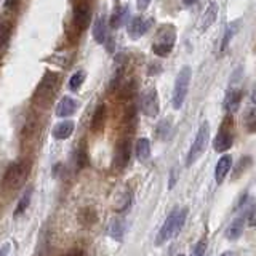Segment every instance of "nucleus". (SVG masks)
I'll list each match as a JSON object with an SVG mask.
<instances>
[{
  "label": "nucleus",
  "mask_w": 256,
  "mask_h": 256,
  "mask_svg": "<svg viewBox=\"0 0 256 256\" xmlns=\"http://www.w3.org/2000/svg\"><path fill=\"white\" fill-rule=\"evenodd\" d=\"M60 77L56 72H46L44 78L40 80L38 86L36 88L34 96H32V104L37 109H48L54 100V94L58 92Z\"/></svg>",
  "instance_id": "obj_1"
},
{
  "label": "nucleus",
  "mask_w": 256,
  "mask_h": 256,
  "mask_svg": "<svg viewBox=\"0 0 256 256\" xmlns=\"http://www.w3.org/2000/svg\"><path fill=\"white\" fill-rule=\"evenodd\" d=\"M176 42V29L173 24H162L157 29V34L154 42H152V52H154L158 58H165L172 53Z\"/></svg>",
  "instance_id": "obj_2"
},
{
  "label": "nucleus",
  "mask_w": 256,
  "mask_h": 256,
  "mask_svg": "<svg viewBox=\"0 0 256 256\" xmlns=\"http://www.w3.org/2000/svg\"><path fill=\"white\" fill-rule=\"evenodd\" d=\"M30 172V165L28 162H14L6 168L4 174V186L8 190L20 189L26 182Z\"/></svg>",
  "instance_id": "obj_3"
},
{
  "label": "nucleus",
  "mask_w": 256,
  "mask_h": 256,
  "mask_svg": "<svg viewBox=\"0 0 256 256\" xmlns=\"http://www.w3.org/2000/svg\"><path fill=\"white\" fill-rule=\"evenodd\" d=\"M190 77H192V69L189 66H182L178 77L174 80V88H173V108L176 110L181 109L184 101H186Z\"/></svg>",
  "instance_id": "obj_4"
},
{
  "label": "nucleus",
  "mask_w": 256,
  "mask_h": 256,
  "mask_svg": "<svg viewBox=\"0 0 256 256\" xmlns=\"http://www.w3.org/2000/svg\"><path fill=\"white\" fill-rule=\"evenodd\" d=\"M232 144H234V120L228 116L222 120L220 130L214 136L213 148L216 152H226L232 148Z\"/></svg>",
  "instance_id": "obj_5"
},
{
  "label": "nucleus",
  "mask_w": 256,
  "mask_h": 256,
  "mask_svg": "<svg viewBox=\"0 0 256 256\" xmlns=\"http://www.w3.org/2000/svg\"><path fill=\"white\" fill-rule=\"evenodd\" d=\"M208 141H210V125H208V122H202V125L198 126L196 140L192 142V148L188 154V160H186L188 166H190L197 158H200V156L204 154L208 146Z\"/></svg>",
  "instance_id": "obj_6"
},
{
  "label": "nucleus",
  "mask_w": 256,
  "mask_h": 256,
  "mask_svg": "<svg viewBox=\"0 0 256 256\" xmlns=\"http://www.w3.org/2000/svg\"><path fill=\"white\" fill-rule=\"evenodd\" d=\"M92 22V6L88 0H80L74 6V24L77 30H85Z\"/></svg>",
  "instance_id": "obj_7"
},
{
  "label": "nucleus",
  "mask_w": 256,
  "mask_h": 256,
  "mask_svg": "<svg viewBox=\"0 0 256 256\" xmlns=\"http://www.w3.org/2000/svg\"><path fill=\"white\" fill-rule=\"evenodd\" d=\"M132 156V142L128 138L118 140L116 144V152H114V166L117 170H124V168L130 162Z\"/></svg>",
  "instance_id": "obj_8"
},
{
  "label": "nucleus",
  "mask_w": 256,
  "mask_h": 256,
  "mask_svg": "<svg viewBox=\"0 0 256 256\" xmlns=\"http://www.w3.org/2000/svg\"><path fill=\"white\" fill-rule=\"evenodd\" d=\"M141 110L144 116L156 117L158 114V96L154 88H149L141 96Z\"/></svg>",
  "instance_id": "obj_9"
},
{
  "label": "nucleus",
  "mask_w": 256,
  "mask_h": 256,
  "mask_svg": "<svg viewBox=\"0 0 256 256\" xmlns=\"http://www.w3.org/2000/svg\"><path fill=\"white\" fill-rule=\"evenodd\" d=\"M178 210L180 208H174V210H172V213L168 214L165 224L162 226V229L158 230V234L156 237V245H164L168 238L174 237V221H176V216H178Z\"/></svg>",
  "instance_id": "obj_10"
},
{
  "label": "nucleus",
  "mask_w": 256,
  "mask_h": 256,
  "mask_svg": "<svg viewBox=\"0 0 256 256\" xmlns=\"http://www.w3.org/2000/svg\"><path fill=\"white\" fill-rule=\"evenodd\" d=\"M149 28H150V20H144L142 16H134V18L128 21V36H130V38L136 40L142 34H146Z\"/></svg>",
  "instance_id": "obj_11"
},
{
  "label": "nucleus",
  "mask_w": 256,
  "mask_h": 256,
  "mask_svg": "<svg viewBox=\"0 0 256 256\" xmlns=\"http://www.w3.org/2000/svg\"><path fill=\"white\" fill-rule=\"evenodd\" d=\"M248 221V216L245 212L240 213L237 218L229 224V228L226 229V237L229 240H238L244 234V229H245V222Z\"/></svg>",
  "instance_id": "obj_12"
},
{
  "label": "nucleus",
  "mask_w": 256,
  "mask_h": 256,
  "mask_svg": "<svg viewBox=\"0 0 256 256\" xmlns=\"http://www.w3.org/2000/svg\"><path fill=\"white\" fill-rule=\"evenodd\" d=\"M242 102V90H238L234 85H230L224 96V108L229 112H237Z\"/></svg>",
  "instance_id": "obj_13"
},
{
  "label": "nucleus",
  "mask_w": 256,
  "mask_h": 256,
  "mask_svg": "<svg viewBox=\"0 0 256 256\" xmlns=\"http://www.w3.org/2000/svg\"><path fill=\"white\" fill-rule=\"evenodd\" d=\"M232 168V157L229 154H224L220 160L218 164H216V168H214V180L218 184H221L224 180H226V176L229 174Z\"/></svg>",
  "instance_id": "obj_14"
},
{
  "label": "nucleus",
  "mask_w": 256,
  "mask_h": 256,
  "mask_svg": "<svg viewBox=\"0 0 256 256\" xmlns=\"http://www.w3.org/2000/svg\"><path fill=\"white\" fill-rule=\"evenodd\" d=\"M106 114H108V108L106 104H100L98 108L94 109L93 117H92V132L93 133H101L104 125H106Z\"/></svg>",
  "instance_id": "obj_15"
},
{
  "label": "nucleus",
  "mask_w": 256,
  "mask_h": 256,
  "mask_svg": "<svg viewBox=\"0 0 256 256\" xmlns=\"http://www.w3.org/2000/svg\"><path fill=\"white\" fill-rule=\"evenodd\" d=\"M218 18V4L216 2H212L210 5L206 6V10L202 16V20H200V32H205L210 26H213V22Z\"/></svg>",
  "instance_id": "obj_16"
},
{
  "label": "nucleus",
  "mask_w": 256,
  "mask_h": 256,
  "mask_svg": "<svg viewBox=\"0 0 256 256\" xmlns=\"http://www.w3.org/2000/svg\"><path fill=\"white\" fill-rule=\"evenodd\" d=\"M74 122L72 120H64V122H60L53 128V138L54 140H68L69 136L74 133Z\"/></svg>",
  "instance_id": "obj_17"
},
{
  "label": "nucleus",
  "mask_w": 256,
  "mask_h": 256,
  "mask_svg": "<svg viewBox=\"0 0 256 256\" xmlns=\"http://www.w3.org/2000/svg\"><path fill=\"white\" fill-rule=\"evenodd\" d=\"M93 38L98 44H104L108 38V32H106V20L104 16H98L93 24Z\"/></svg>",
  "instance_id": "obj_18"
},
{
  "label": "nucleus",
  "mask_w": 256,
  "mask_h": 256,
  "mask_svg": "<svg viewBox=\"0 0 256 256\" xmlns=\"http://www.w3.org/2000/svg\"><path fill=\"white\" fill-rule=\"evenodd\" d=\"M77 109V102L72 98H62L60 104L56 106V116L58 117H68L72 116Z\"/></svg>",
  "instance_id": "obj_19"
},
{
  "label": "nucleus",
  "mask_w": 256,
  "mask_h": 256,
  "mask_svg": "<svg viewBox=\"0 0 256 256\" xmlns=\"http://www.w3.org/2000/svg\"><path fill=\"white\" fill-rule=\"evenodd\" d=\"M134 152H136V157H138L140 162H146L150 156V141L148 138H140L136 141Z\"/></svg>",
  "instance_id": "obj_20"
},
{
  "label": "nucleus",
  "mask_w": 256,
  "mask_h": 256,
  "mask_svg": "<svg viewBox=\"0 0 256 256\" xmlns=\"http://www.w3.org/2000/svg\"><path fill=\"white\" fill-rule=\"evenodd\" d=\"M128 20V6H118L114 12V14L110 16V28L112 29H118L120 26H124V22Z\"/></svg>",
  "instance_id": "obj_21"
},
{
  "label": "nucleus",
  "mask_w": 256,
  "mask_h": 256,
  "mask_svg": "<svg viewBox=\"0 0 256 256\" xmlns=\"http://www.w3.org/2000/svg\"><path fill=\"white\" fill-rule=\"evenodd\" d=\"M252 157H248V156H244L242 158L238 160V164H237V166H236V170H234V174H232V180H237V178H240L248 168L252 166Z\"/></svg>",
  "instance_id": "obj_22"
},
{
  "label": "nucleus",
  "mask_w": 256,
  "mask_h": 256,
  "mask_svg": "<svg viewBox=\"0 0 256 256\" xmlns=\"http://www.w3.org/2000/svg\"><path fill=\"white\" fill-rule=\"evenodd\" d=\"M12 29H13L12 22L8 21L0 22V48H4L8 44V40L12 37Z\"/></svg>",
  "instance_id": "obj_23"
},
{
  "label": "nucleus",
  "mask_w": 256,
  "mask_h": 256,
  "mask_svg": "<svg viewBox=\"0 0 256 256\" xmlns=\"http://www.w3.org/2000/svg\"><path fill=\"white\" fill-rule=\"evenodd\" d=\"M240 26V22L238 21H234V22H230L229 26L226 28V34H224V38H222V44H221V50H226V48L229 46V42H230V38L236 36V32Z\"/></svg>",
  "instance_id": "obj_24"
},
{
  "label": "nucleus",
  "mask_w": 256,
  "mask_h": 256,
  "mask_svg": "<svg viewBox=\"0 0 256 256\" xmlns=\"http://www.w3.org/2000/svg\"><path fill=\"white\" fill-rule=\"evenodd\" d=\"M244 124L248 132H256V108L248 109L244 116Z\"/></svg>",
  "instance_id": "obj_25"
},
{
  "label": "nucleus",
  "mask_w": 256,
  "mask_h": 256,
  "mask_svg": "<svg viewBox=\"0 0 256 256\" xmlns=\"http://www.w3.org/2000/svg\"><path fill=\"white\" fill-rule=\"evenodd\" d=\"M136 92V80H130V82H126L125 85L120 86V100H128L132 98L133 93Z\"/></svg>",
  "instance_id": "obj_26"
},
{
  "label": "nucleus",
  "mask_w": 256,
  "mask_h": 256,
  "mask_svg": "<svg viewBox=\"0 0 256 256\" xmlns=\"http://www.w3.org/2000/svg\"><path fill=\"white\" fill-rule=\"evenodd\" d=\"M30 196H32V192L30 190H28L26 194H24L21 198H20V202H18V206H16V210H14V218L16 216H20V214H22L24 212H26V208L29 206V204H30Z\"/></svg>",
  "instance_id": "obj_27"
},
{
  "label": "nucleus",
  "mask_w": 256,
  "mask_h": 256,
  "mask_svg": "<svg viewBox=\"0 0 256 256\" xmlns=\"http://www.w3.org/2000/svg\"><path fill=\"white\" fill-rule=\"evenodd\" d=\"M77 166L78 168H85L88 165V150H86V144L82 142V146H78L77 149Z\"/></svg>",
  "instance_id": "obj_28"
},
{
  "label": "nucleus",
  "mask_w": 256,
  "mask_h": 256,
  "mask_svg": "<svg viewBox=\"0 0 256 256\" xmlns=\"http://www.w3.org/2000/svg\"><path fill=\"white\" fill-rule=\"evenodd\" d=\"M84 80H85V72L84 70L76 72V74L69 78V88H70L72 92H77L78 88H80V85L84 84Z\"/></svg>",
  "instance_id": "obj_29"
},
{
  "label": "nucleus",
  "mask_w": 256,
  "mask_h": 256,
  "mask_svg": "<svg viewBox=\"0 0 256 256\" xmlns=\"http://www.w3.org/2000/svg\"><path fill=\"white\" fill-rule=\"evenodd\" d=\"M132 204V196L130 192H124V194H120L118 200L116 202V210L117 212H125L128 206Z\"/></svg>",
  "instance_id": "obj_30"
},
{
  "label": "nucleus",
  "mask_w": 256,
  "mask_h": 256,
  "mask_svg": "<svg viewBox=\"0 0 256 256\" xmlns=\"http://www.w3.org/2000/svg\"><path fill=\"white\" fill-rule=\"evenodd\" d=\"M78 216H80V221L85 222L86 226H88V224H93L96 221V213H94L93 208H84Z\"/></svg>",
  "instance_id": "obj_31"
},
{
  "label": "nucleus",
  "mask_w": 256,
  "mask_h": 256,
  "mask_svg": "<svg viewBox=\"0 0 256 256\" xmlns=\"http://www.w3.org/2000/svg\"><path fill=\"white\" fill-rule=\"evenodd\" d=\"M124 229H125L124 222L120 221V220H116L114 222L110 224V234H112V237H114V238H122Z\"/></svg>",
  "instance_id": "obj_32"
},
{
  "label": "nucleus",
  "mask_w": 256,
  "mask_h": 256,
  "mask_svg": "<svg viewBox=\"0 0 256 256\" xmlns=\"http://www.w3.org/2000/svg\"><path fill=\"white\" fill-rule=\"evenodd\" d=\"M170 122H168V118L164 120V122H160L158 126H157V136L158 138H162V140H166L168 138V134H170Z\"/></svg>",
  "instance_id": "obj_33"
},
{
  "label": "nucleus",
  "mask_w": 256,
  "mask_h": 256,
  "mask_svg": "<svg viewBox=\"0 0 256 256\" xmlns=\"http://www.w3.org/2000/svg\"><path fill=\"white\" fill-rule=\"evenodd\" d=\"M205 250H206V242H205V238H202V240H198V242L196 244V246H194V250H192L190 256H204L205 254Z\"/></svg>",
  "instance_id": "obj_34"
},
{
  "label": "nucleus",
  "mask_w": 256,
  "mask_h": 256,
  "mask_svg": "<svg viewBox=\"0 0 256 256\" xmlns=\"http://www.w3.org/2000/svg\"><path fill=\"white\" fill-rule=\"evenodd\" d=\"M20 4V0H6L5 2V6L8 8V10H13V8H16Z\"/></svg>",
  "instance_id": "obj_35"
},
{
  "label": "nucleus",
  "mask_w": 256,
  "mask_h": 256,
  "mask_svg": "<svg viewBox=\"0 0 256 256\" xmlns=\"http://www.w3.org/2000/svg\"><path fill=\"white\" fill-rule=\"evenodd\" d=\"M136 4H138L140 10H146V8L149 6V4H150V0H136Z\"/></svg>",
  "instance_id": "obj_36"
},
{
  "label": "nucleus",
  "mask_w": 256,
  "mask_h": 256,
  "mask_svg": "<svg viewBox=\"0 0 256 256\" xmlns=\"http://www.w3.org/2000/svg\"><path fill=\"white\" fill-rule=\"evenodd\" d=\"M64 256H85V253L82 252V250H78V248H76V250H70V252H68Z\"/></svg>",
  "instance_id": "obj_37"
},
{
  "label": "nucleus",
  "mask_w": 256,
  "mask_h": 256,
  "mask_svg": "<svg viewBox=\"0 0 256 256\" xmlns=\"http://www.w3.org/2000/svg\"><path fill=\"white\" fill-rule=\"evenodd\" d=\"M8 253H10V244H5L0 248V256H8Z\"/></svg>",
  "instance_id": "obj_38"
},
{
  "label": "nucleus",
  "mask_w": 256,
  "mask_h": 256,
  "mask_svg": "<svg viewBox=\"0 0 256 256\" xmlns=\"http://www.w3.org/2000/svg\"><path fill=\"white\" fill-rule=\"evenodd\" d=\"M196 2H197V0H182L184 5H194Z\"/></svg>",
  "instance_id": "obj_39"
},
{
  "label": "nucleus",
  "mask_w": 256,
  "mask_h": 256,
  "mask_svg": "<svg viewBox=\"0 0 256 256\" xmlns=\"http://www.w3.org/2000/svg\"><path fill=\"white\" fill-rule=\"evenodd\" d=\"M221 256H238V254L234 253V252H226V253H222Z\"/></svg>",
  "instance_id": "obj_40"
},
{
  "label": "nucleus",
  "mask_w": 256,
  "mask_h": 256,
  "mask_svg": "<svg viewBox=\"0 0 256 256\" xmlns=\"http://www.w3.org/2000/svg\"><path fill=\"white\" fill-rule=\"evenodd\" d=\"M252 101H253V102L256 104V90H254V92L252 93Z\"/></svg>",
  "instance_id": "obj_41"
}]
</instances>
